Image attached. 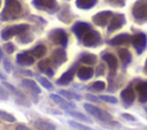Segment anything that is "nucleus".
Segmentation results:
<instances>
[{
	"label": "nucleus",
	"instance_id": "obj_1",
	"mask_svg": "<svg viewBox=\"0 0 147 130\" xmlns=\"http://www.w3.org/2000/svg\"><path fill=\"white\" fill-rule=\"evenodd\" d=\"M24 7L20 0H5V7L0 14V21L7 22L23 16Z\"/></svg>",
	"mask_w": 147,
	"mask_h": 130
},
{
	"label": "nucleus",
	"instance_id": "obj_2",
	"mask_svg": "<svg viewBox=\"0 0 147 130\" xmlns=\"http://www.w3.org/2000/svg\"><path fill=\"white\" fill-rule=\"evenodd\" d=\"M133 20L138 24L147 23V0H137L132 7Z\"/></svg>",
	"mask_w": 147,
	"mask_h": 130
},
{
	"label": "nucleus",
	"instance_id": "obj_3",
	"mask_svg": "<svg viewBox=\"0 0 147 130\" xmlns=\"http://www.w3.org/2000/svg\"><path fill=\"white\" fill-rule=\"evenodd\" d=\"M29 24H15V25H10V26H6L5 29L1 30V39L2 40H9L10 38L15 37V36H20L23 32L29 30Z\"/></svg>",
	"mask_w": 147,
	"mask_h": 130
},
{
	"label": "nucleus",
	"instance_id": "obj_4",
	"mask_svg": "<svg viewBox=\"0 0 147 130\" xmlns=\"http://www.w3.org/2000/svg\"><path fill=\"white\" fill-rule=\"evenodd\" d=\"M79 41L86 47H96L102 43V38L96 30L91 29L84 35V37Z\"/></svg>",
	"mask_w": 147,
	"mask_h": 130
},
{
	"label": "nucleus",
	"instance_id": "obj_5",
	"mask_svg": "<svg viewBox=\"0 0 147 130\" xmlns=\"http://www.w3.org/2000/svg\"><path fill=\"white\" fill-rule=\"evenodd\" d=\"M84 108L86 109V112L88 114H91L92 116L96 117L99 121H102V122H108V121H111L113 116L111 114H109L107 110L105 109H101L99 107H95L91 104H84Z\"/></svg>",
	"mask_w": 147,
	"mask_h": 130
},
{
	"label": "nucleus",
	"instance_id": "obj_6",
	"mask_svg": "<svg viewBox=\"0 0 147 130\" xmlns=\"http://www.w3.org/2000/svg\"><path fill=\"white\" fill-rule=\"evenodd\" d=\"M32 6L39 10L47 12L48 14H54L59 10L56 0H32Z\"/></svg>",
	"mask_w": 147,
	"mask_h": 130
},
{
	"label": "nucleus",
	"instance_id": "obj_7",
	"mask_svg": "<svg viewBox=\"0 0 147 130\" xmlns=\"http://www.w3.org/2000/svg\"><path fill=\"white\" fill-rule=\"evenodd\" d=\"M48 39L55 44L65 47L68 44V35L63 29H53L48 32Z\"/></svg>",
	"mask_w": 147,
	"mask_h": 130
},
{
	"label": "nucleus",
	"instance_id": "obj_8",
	"mask_svg": "<svg viewBox=\"0 0 147 130\" xmlns=\"http://www.w3.org/2000/svg\"><path fill=\"white\" fill-rule=\"evenodd\" d=\"M131 43L138 54H141L147 47V36L142 32H138L131 37Z\"/></svg>",
	"mask_w": 147,
	"mask_h": 130
},
{
	"label": "nucleus",
	"instance_id": "obj_9",
	"mask_svg": "<svg viewBox=\"0 0 147 130\" xmlns=\"http://www.w3.org/2000/svg\"><path fill=\"white\" fill-rule=\"evenodd\" d=\"M101 58H102L103 61L107 62V64H108V67H109V70H110L109 83H110L111 81H114V77H115V75H116V70H117V68H118V60H117V58H116L114 54H111V53H103Z\"/></svg>",
	"mask_w": 147,
	"mask_h": 130
},
{
	"label": "nucleus",
	"instance_id": "obj_10",
	"mask_svg": "<svg viewBox=\"0 0 147 130\" xmlns=\"http://www.w3.org/2000/svg\"><path fill=\"white\" fill-rule=\"evenodd\" d=\"M125 24V16L123 14H113L111 18L109 20V23H108V33H111L116 30H118L119 28H122L123 25Z\"/></svg>",
	"mask_w": 147,
	"mask_h": 130
},
{
	"label": "nucleus",
	"instance_id": "obj_11",
	"mask_svg": "<svg viewBox=\"0 0 147 130\" xmlns=\"http://www.w3.org/2000/svg\"><path fill=\"white\" fill-rule=\"evenodd\" d=\"M3 86L7 89V90H9L16 98H17V102L20 104V105H23V106H26V107H29L30 106V101L28 100V98L25 97V94L23 93V92H21L20 90H17L14 85H11V84H9L8 82H6V81H3Z\"/></svg>",
	"mask_w": 147,
	"mask_h": 130
},
{
	"label": "nucleus",
	"instance_id": "obj_12",
	"mask_svg": "<svg viewBox=\"0 0 147 130\" xmlns=\"http://www.w3.org/2000/svg\"><path fill=\"white\" fill-rule=\"evenodd\" d=\"M77 69H78V63H75V64H74L72 67H70L64 74H62L60 78H57L56 84H57V85H61V86H62V85H68V84H70L71 81L74 79L75 74L77 72Z\"/></svg>",
	"mask_w": 147,
	"mask_h": 130
},
{
	"label": "nucleus",
	"instance_id": "obj_13",
	"mask_svg": "<svg viewBox=\"0 0 147 130\" xmlns=\"http://www.w3.org/2000/svg\"><path fill=\"white\" fill-rule=\"evenodd\" d=\"M111 16H113V13L110 10H103L95 14L92 17V21L98 26H106L109 23V20L111 18Z\"/></svg>",
	"mask_w": 147,
	"mask_h": 130
},
{
	"label": "nucleus",
	"instance_id": "obj_14",
	"mask_svg": "<svg viewBox=\"0 0 147 130\" xmlns=\"http://www.w3.org/2000/svg\"><path fill=\"white\" fill-rule=\"evenodd\" d=\"M91 29H92V26H91L88 23H86V22H76V23L72 25V28H71L72 32L75 33V36L77 37L78 40H80V39L84 37V35H85L88 30H91Z\"/></svg>",
	"mask_w": 147,
	"mask_h": 130
},
{
	"label": "nucleus",
	"instance_id": "obj_15",
	"mask_svg": "<svg viewBox=\"0 0 147 130\" xmlns=\"http://www.w3.org/2000/svg\"><path fill=\"white\" fill-rule=\"evenodd\" d=\"M121 99H122L124 106H126V107H129L133 104V101L136 99V91L132 89L131 85H129L123 91H121Z\"/></svg>",
	"mask_w": 147,
	"mask_h": 130
},
{
	"label": "nucleus",
	"instance_id": "obj_16",
	"mask_svg": "<svg viewBox=\"0 0 147 130\" xmlns=\"http://www.w3.org/2000/svg\"><path fill=\"white\" fill-rule=\"evenodd\" d=\"M16 62L17 64L20 66H23V67H29V66H32L33 62H34V56L29 52V51H25V52H21L16 55Z\"/></svg>",
	"mask_w": 147,
	"mask_h": 130
},
{
	"label": "nucleus",
	"instance_id": "obj_17",
	"mask_svg": "<svg viewBox=\"0 0 147 130\" xmlns=\"http://www.w3.org/2000/svg\"><path fill=\"white\" fill-rule=\"evenodd\" d=\"M51 99H52L56 105H59L62 109H64L65 112L76 108V105H75L74 102H70V101H68L65 98H62L61 94H54V93H52V94H51Z\"/></svg>",
	"mask_w": 147,
	"mask_h": 130
},
{
	"label": "nucleus",
	"instance_id": "obj_18",
	"mask_svg": "<svg viewBox=\"0 0 147 130\" xmlns=\"http://www.w3.org/2000/svg\"><path fill=\"white\" fill-rule=\"evenodd\" d=\"M136 93L140 104L147 102V81H140L136 85Z\"/></svg>",
	"mask_w": 147,
	"mask_h": 130
},
{
	"label": "nucleus",
	"instance_id": "obj_19",
	"mask_svg": "<svg viewBox=\"0 0 147 130\" xmlns=\"http://www.w3.org/2000/svg\"><path fill=\"white\" fill-rule=\"evenodd\" d=\"M52 64L55 66V67H59L61 66L62 63H64L67 61V54H65V51L63 48H56L53 54H52V58L49 59Z\"/></svg>",
	"mask_w": 147,
	"mask_h": 130
},
{
	"label": "nucleus",
	"instance_id": "obj_20",
	"mask_svg": "<svg viewBox=\"0 0 147 130\" xmlns=\"http://www.w3.org/2000/svg\"><path fill=\"white\" fill-rule=\"evenodd\" d=\"M32 124L37 130H55L56 129V125L53 122L48 120H44V118L36 120L32 122Z\"/></svg>",
	"mask_w": 147,
	"mask_h": 130
},
{
	"label": "nucleus",
	"instance_id": "obj_21",
	"mask_svg": "<svg viewBox=\"0 0 147 130\" xmlns=\"http://www.w3.org/2000/svg\"><path fill=\"white\" fill-rule=\"evenodd\" d=\"M131 37H132V36H130L129 33H121V35L114 37L113 39H110V40L108 41V44L111 45V46L124 45V44H127V43L131 41Z\"/></svg>",
	"mask_w": 147,
	"mask_h": 130
},
{
	"label": "nucleus",
	"instance_id": "obj_22",
	"mask_svg": "<svg viewBox=\"0 0 147 130\" xmlns=\"http://www.w3.org/2000/svg\"><path fill=\"white\" fill-rule=\"evenodd\" d=\"M21 86L28 89L30 92H32V93H34V94H39V93L41 92V90H40V87L38 86V84H37L34 81L29 79V78H24V79H22V82H21Z\"/></svg>",
	"mask_w": 147,
	"mask_h": 130
},
{
	"label": "nucleus",
	"instance_id": "obj_23",
	"mask_svg": "<svg viewBox=\"0 0 147 130\" xmlns=\"http://www.w3.org/2000/svg\"><path fill=\"white\" fill-rule=\"evenodd\" d=\"M52 66H53V64H52L51 60H42V61H40V62L38 63V69H39L42 74L47 75L48 77H53V76H54V71H53Z\"/></svg>",
	"mask_w": 147,
	"mask_h": 130
},
{
	"label": "nucleus",
	"instance_id": "obj_24",
	"mask_svg": "<svg viewBox=\"0 0 147 130\" xmlns=\"http://www.w3.org/2000/svg\"><path fill=\"white\" fill-rule=\"evenodd\" d=\"M118 56H119L122 67L125 69V68L130 64V62H131V60H132V55H131L130 51L126 49V48H119V51H118Z\"/></svg>",
	"mask_w": 147,
	"mask_h": 130
},
{
	"label": "nucleus",
	"instance_id": "obj_25",
	"mask_svg": "<svg viewBox=\"0 0 147 130\" xmlns=\"http://www.w3.org/2000/svg\"><path fill=\"white\" fill-rule=\"evenodd\" d=\"M93 69L91 67H79L77 69V76L80 81H87L90 78H92L93 76Z\"/></svg>",
	"mask_w": 147,
	"mask_h": 130
},
{
	"label": "nucleus",
	"instance_id": "obj_26",
	"mask_svg": "<svg viewBox=\"0 0 147 130\" xmlns=\"http://www.w3.org/2000/svg\"><path fill=\"white\" fill-rule=\"evenodd\" d=\"M34 58H37V59H40V58H42L45 54H46V52H47V48H46V46L45 45H42V44H38L37 46H34L32 49H30L29 51Z\"/></svg>",
	"mask_w": 147,
	"mask_h": 130
},
{
	"label": "nucleus",
	"instance_id": "obj_27",
	"mask_svg": "<svg viewBox=\"0 0 147 130\" xmlns=\"http://www.w3.org/2000/svg\"><path fill=\"white\" fill-rule=\"evenodd\" d=\"M57 17H59L60 21H62V22H64V23H69V22L72 20V15H71V13H70L69 7H68V6H64V7L60 10Z\"/></svg>",
	"mask_w": 147,
	"mask_h": 130
},
{
	"label": "nucleus",
	"instance_id": "obj_28",
	"mask_svg": "<svg viewBox=\"0 0 147 130\" xmlns=\"http://www.w3.org/2000/svg\"><path fill=\"white\" fill-rule=\"evenodd\" d=\"M78 62L84 63V64H94L96 62V56L91 53H83V54H80Z\"/></svg>",
	"mask_w": 147,
	"mask_h": 130
},
{
	"label": "nucleus",
	"instance_id": "obj_29",
	"mask_svg": "<svg viewBox=\"0 0 147 130\" xmlns=\"http://www.w3.org/2000/svg\"><path fill=\"white\" fill-rule=\"evenodd\" d=\"M98 0H76V6L80 9H90L95 6Z\"/></svg>",
	"mask_w": 147,
	"mask_h": 130
},
{
	"label": "nucleus",
	"instance_id": "obj_30",
	"mask_svg": "<svg viewBox=\"0 0 147 130\" xmlns=\"http://www.w3.org/2000/svg\"><path fill=\"white\" fill-rule=\"evenodd\" d=\"M67 114L70 115V116H72L76 120H79V121H83V122H86V123H92V120L88 118L83 113H79V112H76V110H67Z\"/></svg>",
	"mask_w": 147,
	"mask_h": 130
},
{
	"label": "nucleus",
	"instance_id": "obj_31",
	"mask_svg": "<svg viewBox=\"0 0 147 130\" xmlns=\"http://www.w3.org/2000/svg\"><path fill=\"white\" fill-rule=\"evenodd\" d=\"M59 94H61L62 97H64L65 99L68 100H71V99H75V100H80L82 97L75 92H70V91H65V90H60Z\"/></svg>",
	"mask_w": 147,
	"mask_h": 130
},
{
	"label": "nucleus",
	"instance_id": "obj_32",
	"mask_svg": "<svg viewBox=\"0 0 147 130\" xmlns=\"http://www.w3.org/2000/svg\"><path fill=\"white\" fill-rule=\"evenodd\" d=\"M0 120L2 121H6V122H9V123H13V122H16V118L14 115L5 112V110H1L0 109Z\"/></svg>",
	"mask_w": 147,
	"mask_h": 130
},
{
	"label": "nucleus",
	"instance_id": "obj_33",
	"mask_svg": "<svg viewBox=\"0 0 147 130\" xmlns=\"http://www.w3.org/2000/svg\"><path fill=\"white\" fill-rule=\"evenodd\" d=\"M32 40H33V36L30 35V33H26V31L18 36V41L22 43V44H29Z\"/></svg>",
	"mask_w": 147,
	"mask_h": 130
},
{
	"label": "nucleus",
	"instance_id": "obj_34",
	"mask_svg": "<svg viewBox=\"0 0 147 130\" xmlns=\"http://www.w3.org/2000/svg\"><path fill=\"white\" fill-rule=\"evenodd\" d=\"M68 123H69V125H71L76 130H95V129H92L91 127H86V125H84L82 123H78L76 121H69Z\"/></svg>",
	"mask_w": 147,
	"mask_h": 130
},
{
	"label": "nucleus",
	"instance_id": "obj_35",
	"mask_svg": "<svg viewBox=\"0 0 147 130\" xmlns=\"http://www.w3.org/2000/svg\"><path fill=\"white\" fill-rule=\"evenodd\" d=\"M37 79H38V82L41 84V86H44L45 89H47V90H52V89H53V84H52L47 78H45V77H42V76H37Z\"/></svg>",
	"mask_w": 147,
	"mask_h": 130
},
{
	"label": "nucleus",
	"instance_id": "obj_36",
	"mask_svg": "<svg viewBox=\"0 0 147 130\" xmlns=\"http://www.w3.org/2000/svg\"><path fill=\"white\" fill-rule=\"evenodd\" d=\"M90 89L91 90H93V91H103L105 89H106V84H105V82H102V81H96V82H94L91 86H90Z\"/></svg>",
	"mask_w": 147,
	"mask_h": 130
},
{
	"label": "nucleus",
	"instance_id": "obj_37",
	"mask_svg": "<svg viewBox=\"0 0 147 130\" xmlns=\"http://www.w3.org/2000/svg\"><path fill=\"white\" fill-rule=\"evenodd\" d=\"M106 1L114 7H123L125 5V0H106Z\"/></svg>",
	"mask_w": 147,
	"mask_h": 130
},
{
	"label": "nucleus",
	"instance_id": "obj_38",
	"mask_svg": "<svg viewBox=\"0 0 147 130\" xmlns=\"http://www.w3.org/2000/svg\"><path fill=\"white\" fill-rule=\"evenodd\" d=\"M99 99H101V100H103L106 102H111V104H116L117 102V99L115 97H113V95H100Z\"/></svg>",
	"mask_w": 147,
	"mask_h": 130
},
{
	"label": "nucleus",
	"instance_id": "obj_39",
	"mask_svg": "<svg viewBox=\"0 0 147 130\" xmlns=\"http://www.w3.org/2000/svg\"><path fill=\"white\" fill-rule=\"evenodd\" d=\"M3 48H5V51H6L8 54L14 53V51H15V46H14L13 43H6V44L3 45Z\"/></svg>",
	"mask_w": 147,
	"mask_h": 130
},
{
	"label": "nucleus",
	"instance_id": "obj_40",
	"mask_svg": "<svg viewBox=\"0 0 147 130\" xmlns=\"http://www.w3.org/2000/svg\"><path fill=\"white\" fill-rule=\"evenodd\" d=\"M8 98H9L8 91H7L6 89H3L2 86H0V99H2V100H8Z\"/></svg>",
	"mask_w": 147,
	"mask_h": 130
},
{
	"label": "nucleus",
	"instance_id": "obj_41",
	"mask_svg": "<svg viewBox=\"0 0 147 130\" xmlns=\"http://www.w3.org/2000/svg\"><path fill=\"white\" fill-rule=\"evenodd\" d=\"M3 68L7 72H10L11 71V63L8 59H3Z\"/></svg>",
	"mask_w": 147,
	"mask_h": 130
},
{
	"label": "nucleus",
	"instance_id": "obj_42",
	"mask_svg": "<svg viewBox=\"0 0 147 130\" xmlns=\"http://www.w3.org/2000/svg\"><path fill=\"white\" fill-rule=\"evenodd\" d=\"M103 74H105V66L103 64H99L98 69H96V76H100V75H103Z\"/></svg>",
	"mask_w": 147,
	"mask_h": 130
},
{
	"label": "nucleus",
	"instance_id": "obj_43",
	"mask_svg": "<svg viewBox=\"0 0 147 130\" xmlns=\"http://www.w3.org/2000/svg\"><path fill=\"white\" fill-rule=\"evenodd\" d=\"M122 117H124L125 120L132 121V122H134V121H136V117H134L133 115H131V114H126V113H123V114H122Z\"/></svg>",
	"mask_w": 147,
	"mask_h": 130
},
{
	"label": "nucleus",
	"instance_id": "obj_44",
	"mask_svg": "<svg viewBox=\"0 0 147 130\" xmlns=\"http://www.w3.org/2000/svg\"><path fill=\"white\" fill-rule=\"evenodd\" d=\"M86 98H87L88 100H92V101H94V102H98V101H99V98H96L95 95H93V94H91V93L86 94Z\"/></svg>",
	"mask_w": 147,
	"mask_h": 130
},
{
	"label": "nucleus",
	"instance_id": "obj_45",
	"mask_svg": "<svg viewBox=\"0 0 147 130\" xmlns=\"http://www.w3.org/2000/svg\"><path fill=\"white\" fill-rule=\"evenodd\" d=\"M21 74H23V75H28V76H32L33 74H32V71H30V70H22V69H20L18 70Z\"/></svg>",
	"mask_w": 147,
	"mask_h": 130
},
{
	"label": "nucleus",
	"instance_id": "obj_46",
	"mask_svg": "<svg viewBox=\"0 0 147 130\" xmlns=\"http://www.w3.org/2000/svg\"><path fill=\"white\" fill-rule=\"evenodd\" d=\"M16 130H30V129L26 125H24V124H18L16 127Z\"/></svg>",
	"mask_w": 147,
	"mask_h": 130
},
{
	"label": "nucleus",
	"instance_id": "obj_47",
	"mask_svg": "<svg viewBox=\"0 0 147 130\" xmlns=\"http://www.w3.org/2000/svg\"><path fill=\"white\" fill-rule=\"evenodd\" d=\"M144 72L147 75V59H146V61H145V66H144Z\"/></svg>",
	"mask_w": 147,
	"mask_h": 130
},
{
	"label": "nucleus",
	"instance_id": "obj_48",
	"mask_svg": "<svg viewBox=\"0 0 147 130\" xmlns=\"http://www.w3.org/2000/svg\"><path fill=\"white\" fill-rule=\"evenodd\" d=\"M0 79H3V81H6V75H3L1 71H0Z\"/></svg>",
	"mask_w": 147,
	"mask_h": 130
},
{
	"label": "nucleus",
	"instance_id": "obj_49",
	"mask_svg": "<svg viewBox=\"0 0 147 130\" xmlns=\"http://www.w3.org/2000/svg\"><path fill=\"white\" fill-rule=\"evenodd\" d=\"M2 58H3V52H2V49H1V47H0V62L2 61Z\"/></svg>",
	"mask_w": 147,
	"mask_h": 130
},
{
	"label": "nucleus",
	"instance_id": "obj_50",
	"mask_svg": "<svg viewBox=\"0 0 147 130\" xmlns=\"http://www.w3.org/2000/svg\"><path fill=\"white\" fill-rule=\"evenodd\" d=\"M1 3H2V0H0V7H1Z\"/></svg>",
	"mask_w": 147,
	"mask_h": 130
}]
</instances>
